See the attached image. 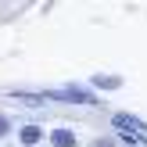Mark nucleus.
Instances as JSON below:
<instances>
[{
  "mask_svg": "<svg viewBox=\"0 0 147 147\" xmlns=\"http://www.w3.org/2000/svg\"><path fill=\"white\" fill-rule=\"evenodd\" d=\"M47 100H65V104H97V93L83 86H65V90H47Z\"/></svg>",
  "mask_w": 147,
  "mask_h": 147,
  "instance_id": "nucleus-1",
  "label": "nucleus"
},
{
  "mask_svg": "<svg viewBox=\"0 0 147 147\" xmlns=\"http://www.w3.org/2000/svg\"><path fill=\"white\" fill-rule=\"evenodd\" d=\"M111 126L119 133H136V136H147V122H140L136 115H126V111H115L111 115Z\"/></svg>",
  "mask_w": 147,
  "mask_h": 147,
  "instance_id": "nucleus-2",
  "label": "nucleus"
},
{
  "mask_svg": "<svg viewBox=\"0 0 147 147\" xmlns=\"http://www.w3.org/2000/svg\"><path fill=\"white\" fill-rule=\"evenodd\" d=\"M47 140H50V147H79V133L68 126H54L47 133Z\"/></svg>",
  "mask_w": 147,
  "mask_h": 147,
  "instance_id": "nucleus-3",
  "label": "nucleus"
},
{
  "mask_svg": "<svg viewBox=\"0 0 147 147\" xmlns=\"http://www.w3.org/2000/svg\"><path fill=\"white\" fill-rule=\"evenodd\" d=\"M18 140H22V147H36L40 140H47V129L36 126V122H25V126H18Z\"/></svg>",
  "mask_w": 147,
  "mask_h": 147,
  "instance_id": "nucleus-4",
  "label": "nucleus"
},
{
  "mask_svg": "<svg viewBox=\"0 0 147 147\" xmlns=\"http://www.w3.org/2000/svg\"><path fill=\"white\" fill-rule=\"evenodd\" d=\"M93 86H97V90H119L122 79L119 76H93Z\"/></svg>",
  "mask_w": 147,
  "mask_h": 147,
  "instance_id": "nucleus-5",
  "label": "nucleus"
},
{
  "mask_svg": "<svg viewBox=\"0 0 147 147\" xmlns=\"http://www.w3.org/2000/svg\"><path fill=\"white\" fill-rule=\"evenodd\" d=\"M11 119H7V111H0V140H4V136H11Z\"/></svg>",
  "mask_w": 147,
  "mask_h": 147,
  "instance_id": "nucleus-6",
  "label": "nucleus"
},
{
  "mask_svg": "<svg viewBox=\"0 0 147 147\" xmlns=\"http://www.w3.org/2000/svg\"><path fill=\"white\" fill-rule=\"evenodd\" d=\"M93 147H119V140H115V136H111V140H108V136H100V140H93Z\"/></svg>",
  "mask_w": 147,
  "mask_h": 147,
  "instance_id": "nucleus-7",
  "label": "nucleus"
}]
</instances>
